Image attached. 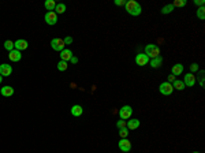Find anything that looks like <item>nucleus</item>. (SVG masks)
I'll return each mask as SVG.
<instances>
[{
  "instance_id": "9",
  "label": "nucleus",
  "mask_w": 205,
  "mask_h": 153,
  "mask_svg": "<svg viewBox=\"0 0 205 153\" xmlns=\"http://www.w3.org/2000/svg\"><path fill=\"white\" fill-rule=\"evenodd\" d=\"M135 63L138 66H146L149 63V57L145 54H138L135 56Z\"/></svg>"
},
{
  "instance_id": "2",
  "label": "nucleus",
  "mask_w": 205,
  "mask_h": 153,
  "mask_svg": "<svg viewBox=\"0 0 205 153\" xmlns=\"http://www.w3.org/2000/svg\"><path fill=\"white\" fill-rule=\"evenodd\" d=\"M144 54L146 55V56L149 57V59H155V57L160 56V48L157 45H155V44H148V45L145 47V52Z\"/></svg>"
},
{
  "instance_id": "11",
  "label": "nucleus",
  "mask_w": 205,
  "mask_h": 153,
  "mask_svg": "<svg viewBox=\"0 0 205 153\" xmlns=\"http://www.w3.org/2000/svg\"><path fill=\"white\" fill-rule=\"evenodd\" d=\"M12 73V67L10 64H2L0 66V75L2 76H8Z\"/></svg>"
},
{
  "instance_id": "1",
  "label": "nucleus",
  "mask_w": 205,
  "mask_h": 153,
  "mask_svg": "<svg viewBox=\"0 0 205 153\" xmlns=\"http://www.w3.org/2000/svg\"><path fill=\"white\" fill-rule=\"evenodd\" d=\"M126 11L133 17H138L142 12V7L135 0H129V2H126Z\"/></svg>"
},
{
  "instance_id": "20",
  "label": "nucleus",
  "mask_w": 205,
  "mask_h": 153,
  "mask_svg": "<svg viewBox=\"0 0 205 153\" xmlns=\"http://www.w3.org/2000/svg\"><path fill=\"white\" fill-rule=\"evenodd\" d=\"M44 7H45L48 11H54L55 7H56V3H55V0H47L45 3H44Z\"/></svg>"
},
{
  "instance_id": "23",
  "label": "nucleus",
  "mask_w": 205,
  "mask_h": 153,
  "mask_svg": "<svg viewBox=\"0 0 205 153\" xmlns=\"http://www.w3.org/2000/svg\"><path fill=\"white\" fill-rule=\"evenodd\" d=\"M4 48H6L8 52H11L12 49H14V41H11V40L4 41Z\"/></svg>"
},
{
  "instance_id": "27",
  "label": "nucleus",
  "mask_w": 205,
  "mask_h": 153,
  "mask_svg": "<svg viewBox=\"0 0 205 153\" xmlns=\"http://www.w3.org/2000/svg\"><path fill=\"white\" fill-rule=\"evenodd\" d=\"M174 7H185L186 6V0H175L174 3H172Z\"/></svg>"
},
{
  "instance_id": "34",
  "label": "nucleus",
  "mask_w": 205,
  "mask_h": 153,
  "mask_svg": "<svg viewBox=\"0 0 205 153\" xmlns=\"http://www.w3.org/2000/svg\"><path fill=\"white\" fill-rule=\"evenodd\" d=\"M174 81H175V75H172V74H170V75H168V81H167V82H174Z\"/></svg>"
},
{
  "instance_id": "22",
  "label": "nucleus",
  "mask_w": 205,
  "mask_h": 153,
  "mask_svg": "<svg viewBox=\"0 0 205 153\" xmlns=\"http://www.w3.org/2000/svg\"><path fill=\"white\" fill-rule=\"evenodd\" d=\"M172 11H174V6L172 4H167V6H164L161 8V14H170Z\"/></svg>"
},
{
  "instance_id": "3",
  "label": "nucleus",
  "mask_w": 205,
  "mask_h": 153,
  "mask_svg": "<svg viewBox=\"0 0 205 153\" xmlns=\"http://www.w3.org/2000/svg\"><path fill=\"white\" fill-rule=\"evenodd\" d=\"M159 90H160V93L164 94V96H170V94H172V92H174V88H172V85H171L170 82L165 81V82L160 83Z\"/></svg>"
},
{
  "instance_id": "24",
  "label": "nucleus",
  "mask_w": 205,
  "mask_h": 153,
  "mask_svg": "<svg viewBox=\"0 0 205 153\" xmlns=\"http://www.w3.org/2000/svg\"><path fill=\"white\" fill-rule=\"evenodd\" d=\"M197 17H198V19H201V21L205 19V10H204V7H200V8L197 10Z\"/></svg>"
},
{
  "instance_id": "12",
  "label": "nucleus",
  "mask_w": 205,
  "mask_h": 153,
  "mask_svg": "<svg viewBox=\"0 0 205 153\" xmlns=\"http://www.w3.org/2000/svg\"><path fill=\"white\" fill-rule=\"evenodd\" d=\"M14 48L17 49V51H23V49L28 48V41L26 40H18L14 43Z\"/></svg>"
},
{
  "instance_id": "5",
  "label": "nucleus",
  "mask_w": 205,
  "mask_h": 153,
  "mask_svg": "<svg viewBox=\"0 0 205 153\" xmlns=\"http://www.w3.org/2000/svg\"><path fill=\"white\" fill-rule=\"evenodd\" d=\"M51 47L52 49H55V51H59L62 52L63 49H64V41H63V38H52L51 40Z\"/></svg>"
},
{
  "instance_id": "19",
  "label": "nucleus",
  "mask_w": 205,
  "mask_h": 153,
  "mask_svg": "<svg viewBox=\"0 0 205 153\" xmlns=\"http://www.w3.org/2000/svg\"><path fill=\"white\" fill-rule=\"evenodd\" d=\"M171 85H172V88L177 89V90H183V89L186 88L185 83H183V81H179V80H175L174 82L171 83Z\"/></svg>"
},
{
  "instance_id": "28",
  "label": "nucleus",
  "mask_w": 205,
  "mask_h": 153,
  "mask_svg": "<svg viewBox=\"0 0 205 153\" xmlns=\"http://www.w3.org/2000/svg\"><path fill=\"white\" fill-rule=\"evenodd\" d=\"M126 125H127V123H126L125 120H118V122H116L118 129H123V127H126Z\"/></svg>"
},
{
  "instance_id": "8",
  "label": "nucleus",
  "mask_w": 205,
  "mask_h": 153,
  "mask_svg": "<svg viewBox=\"0 0 205 153\" xmlns=\"http://www.w3.org/2000/svg\"><path fill=\"white\" fill-rule=\"evenodd\" d=\"M183 83H185V86H189V88L194 86L196 85V76H194L191 73L186 74L185 78H183Z\"/></svg>"
},
{
  "instance_id": "29",
  "label": "nucleus",
  "mask_w": 205,
  "mask_h": 153,
  "mask_svg": "<svg viewBox=\"0 0 205 153\" xmlns=\"http://www.w3.org/2000/svg\"><path fill=\"white\" fill-rule=\"evenodd\" d=\"M190 70H191V73H196V71L198 70V64H197V63H193V64L190 66Z\"/></svg>"
},
{
  "instance_id": "33",
  "label": "nucleus",
  "mask_w": 205,
  "mask_h": 153,
  "mask_svg": "<svg viewBox=\"0 0 205 153\" xmlns=\"http://www.w3.org/2000/svg\"><path fill=\"white\" fill-rule=\"evenodd\" d=\"M70 62H71L73 64H77V63H78V57L73 55V57H71V59H70Z\"/></svg>"
},
{
  "instance_id": "26",
  "label": "nucleus",
  "mask_w": 205,
  "mask_h": 153,
  "mask_svg": "<svg viewBox=\"0 0 205 153\" xmlns=\"http://www.w3.org/2000/svg\"><path fill=\"white\" fill-rule=\"evenodd\" d=\"M119 135H120V138H127V135H129V129H127V127L119 129Z\"/></svg>"
},
{
  "instance_id": "21",
  "label": "nucleus",
  "mask_w": 205,
  "mask_h": 153,
  "mask_svg": "<svg viewBox=\"0 0 205 153\" xmlns=\"http://www.w3.org/2000/svg\"><path fill=\"white\" fill-rule=\"evenodd\" d=\"M55 12H56V14H63V12H66V4L57 3L56 7H55Z\"/></svg>"
},
{
  "instance_id": "4",
  "label": "nucleus",
  "mask_w": 205,
  "mask_h": 153,
  "mask_svg": "<svg viewBox=\"0 0 205 153\" xmlns=\"http://www.w3.org/2000/svg\"><path fill=\"white\" fill-rule=\"evenodd\" d=\"M131 113H133V108H131L130 105H125V107L120 108L119 116L122 120H126V119H130L131 118Z\"/></svg>"
},
{
  "instance_id": "18",
  "label": "nucleus",
  "mask_w": 205,
  "mask_h": 153,
  "mask_svg": "<svg viewBox=\"0 0 205 153\" xmlns=\"http://www.w3.org/2000/svg\"><path fill=\"white\" fill-rule=\"evenodd\" d=\"M82 112H83V109H82L81 105H73L71 107V115L73 116H81Z\"/></svg>"
},
{
  "instance_id": "30",
  "label": "nucleus",
  "mask_w": 205,
  "mask_h": 153,
  "mask_svg": "<svg viewBox=\"0 0 205 153\" xmlns=\"http://www.w3.org/2000/svg\"><path fill=\"white\" fill-rule=\"evenodd\" d=\"M63 41H64V45H67V44H71V43H73V37H66V38H63Z\"/></svg>"
},
{
  "instance_id": "31",
  "label": "nucleus",
  "mask_w": 205,
  "mask_h": 153,
  "mask_svg": "<svg viewBox=\"0 0 205 153\" xmlns=\"http://www.w3.org/2000/svg\"><path fill=\"white\" fill-rule=\"evenodd\" d=\"M204 0H194V4H196V6H200V7H204Z\"/></svg>"
},
{
  "instance_id": "6",
  "label": "nucleus",
  "mask_w": 205,
  "mask_h": 153,
  "mask_svg": "<svg viewBox=\"0 0 205 153\" xmlns=\"http://www.w3.org/2000/svg\"><path fill=\"white\" fill-rule=\"evenodd\" d=\"M118 146H119V149L122 150V152H130L131 150V142L129 141L127 138H122L119 141V144H118Z\"/></svg>"
},
{
  "instance_id": "13",
  "label": "nucleus",
  "mask_w": 205,
  "mask_h": 153,
  "mask_svg": "<svg viewBox=\"0 0 205 153\" xmlns=\"http://www.w3.org/2000/svg\"><path fill=\"white\" fill-rule=\"evenodd\" d=\"M73 57V52L70 51V49H63L62 52H60V59L63 60V62H68V60Z\"/></svg>"
},
{
  "instance_id": "14",
  "label": "nucleus",
  "mask_w": 205,
  "mask_h": 153,
  "mask_svg": "<svg viewBox=\"0 0 205 153\" xmlns=\"http://www.w3.org/2000/svg\"><path fill=\"white\" fill-rule=\"evenodd\" d=\"M171 71H172V75H181V74L183 73V64H181V63H177L175 66H172V68H171Z\"/></svg>"
},
{
  "instance_id": "10",
  "label": "nucleus",
  "mask_w": 205,
  "mask_h": 153,
  "mask_svg": "<svg viewBox=\"0 0 205 153\" xmlns=\"http://www.w3.org/2000/svg\"><path fill=\"white\" fill-rule=\"evenodd\" d=\"M8 59L11 62H19L22 59V54L19 51H17V49H12L11 52H8Z\"/></svg>"
},
{
  "instance_id": "17",
  "label": "nucleus",
  "mask_w": 205,
  "mask_h": 153,
  "mask_svg": "<svg viewBox=\"0 0 205 153\" xmlns=\"http://www.w3.org/2000/svg\"><path fill=\"white\" fill-rule=\"evenodd\" d=\"M149 63H151V66L153 68H159L160 66L163 64V57L161 56H157V57H155V59L149 60Z\"/></svg>"
},
{
  "instance_id": "7",
  "label": "nucleus",
  "mask_w": 205,
  "mask_h": 153,
  "mask_svg": "<svg viewBox=\"0 0 205 153\" xmlns=\"http://www.w3.org/2000/svg\"><path fill=\"white\" fill-rule=\"evenodd\" d=\"M44 18H45V22L48 25H55L57 22V14L55 11H48Z\"/></svg>"
},
{
  "instance_id": "35",
  "label": "nucleus",
  "mask_w": 205,
  "mask_h": 153,
  "mask_svg": "<svg viewBox=\"0 0 205 153\" xmlns=\"http://www.w3.org/2000/svg\"><path fill=\"white\" fill-rule=\"evenodd\" d=\"M2 82H3V76L0 75V83H2Z\"/></svg>"
},
{
  "instance_id": "25",
  "label": "nucleus",
  "mask_w": 205,
  "mask_h": 153,
  "mask_svg": "<svg viewBox=\"0 0 205 153\" xmlns=\"http://www.w3.org/2000/svg\"><path fill=\"white\" fill-rule=\"evenodd\" d=\"M57 70H59V71H66V70H67V62L60 60V62L57 63Z\"/></svg>"
},
{
  "instance_id": "16",
  "label": "nucleus",
  "mask_w": 205,
  "mask_h": 153,
  "mask_svg": "<svg viewBox=\"0 0 205 153\" xmlns=\"http://www.w3.org/2000/svg\"><path fill=\"white\" fill-rule=\"evenodd\" d=\"M0 93H2V96H4V97H11L12 94H14V89H12L11 86H4V88H2Z\"/></svg>"
},
{
  "instance_id": "15",
  "label": "nucleus",
  "mask_w": 205,
  "mask_h": 153,
  "mask_svg": "<svg viewBox=\"0 0 205 153\" xmlns=\"http://www.w3.org/2000/svg\"><path fill=\"white\" fill-rule=\"evenodd\" d=\"M126 127L129 129V130H135V129L140 127V120L138 119H131L127 122V125H126Z\"/></svg>"
},
{
  "instance_id": "36",
  "label": "nucleus",
  "mask_w": 205,
  "mask_h": 153,
  "mask_svg": "<svg viewBox=\"0 0 205 153\" xmlns=\"http://www.w3.org/2000/svg\"><path fill=\"white\" fill-rule=\"evenodd\" d=\"M193 153H200V152H193Z\"/></svg>"
},
{
  "instance_id": "32",
  "label": "nucleus",
  "mask_w": 205,
  "mask_h": 153,
  "mask_svg": "<svg viewBox=\"0 0 205 153\" xmlns=\"http://www.w3.org/2000/svg\"><path fill=\"white\" fill-rule=\"evenodd\" d=\"M115 4L116 6H126V2L125 0H115Z\"/></svg>"
}]
</instances>
